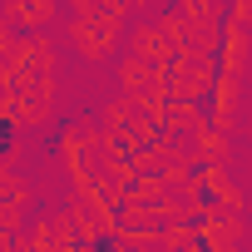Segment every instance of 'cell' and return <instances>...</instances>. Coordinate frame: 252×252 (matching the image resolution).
Segmentation results:
<instances>
[{"mask_svg":"<svg viewBox=\"0 0 252 252\" xmlns=\"http://www.w3.org/2000/svg\"><path fill=\"white\" fill-rule=\"evenodd\" d=\"M188 109L198 114V124H203L208 134H218V124H222V89H218V84H203V89L188 99Z\"/></svg>","mask_w":252,"mask_h":252,"instance_id":"cell-1","label":"cell"},{"mask_svg":"<svg viewBox=\"0 0 252 252\" xmlns=\"http://www.w3.org/2000/svg\"><path fill=\"white\" fill-rule=\"evenodd\" d=\"M227 188L218 183V178H208V183H198L193 188V208H203V213H213V218H227Z\"/></svg>","mask_w":252,"mask_h":252,"instance_id":"cell-2","label":"cell"},{"mask_svg":"<svg viewBox=\"0 0 252 252\" xmlns=\"http://www.w3.org/2000/svg\"><path fill=\"white\" fill-rule=\"evenodd\" d=\"M15 144H20V119L10 109H0V163L15 154Z\"/></svg>","mask_w":252,"mask_h":252,"instance_id":"cell-3","label":"cell"},{"mask_svg":"<svg viewBox=\"0 0 252 252\" xmlns=\"http://www.w3.org/2000/svg\"><path fill=\"white\" fill-rule=\"evenodd\" d=\"M89 252H129V237L114 227H94L89 232Z\"/></svg>","mask_w":252,"mask_h":252,"instance_id":"cell-4","label":"cell"},{"mask_svg":"<svg viewBox=\"0 0 252 252\" xmlns=\"http://www.w3.org/2000/svg\"><path fill=\"white\" fill-rule=\"evenodd\" d=\"M183 178L198 188V183H208V178H218V163H213V154H198L188 168H183Z\"/></svg>","mask_w":252,"mask_h":252,"instance_id":"cell-5","label":"cell"},{"mask_svg":"<svg viewBox=\"0 0 252 252\" xmlns=\"http://www.w3.org/2000/svg\"><path fill=\"white\" fill-rule=\"evenodd\" d=\"M188 252H227V247L218 232H198V237H188Z\"/></svg>","mask_w":252,"mask_h":252,"instance_id":"cell-6","label":"cell"},{"mask_svg":"<svg viewBox=\"0 0 252 252\" xmlns=\"http://www.w3.org/2000/svg\"><path fill=\"white\" fill-rule=\"evenodd\" d=\"M163 252H188V242H168V247H163Z\"/></svg>","mask_w":252,"mask_h":252,"instance_id":"cell-7","label":"cell"}]
</instances>
